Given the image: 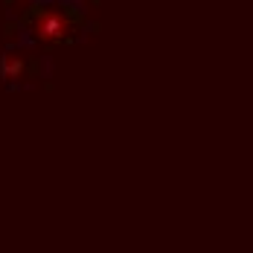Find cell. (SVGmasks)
Masks as SVG:
<instances>
[{"label":"cell","mask_w":253,"mask_h":253,"mask_svg":"<svg viewBox=\"0 0 253 253\" xmlns=\"http://www.w3.org/2000/svg\"><path fill=\"white\" fill-rule=\"evenodd\" d=\"M76 32L73 21L55 9V6H44L32 15V35L41 41V44H58V41H67L70 35Z\"/></svg>","instance_id":"6da1fadb"},{"label":"cell","mask_w":253,"mask_h":253,"mask_svg":"<svg viewBox=\"0 0 253 253\" xmlns=\"http://www.w3.org/2000/svg\"><path fill=\"white\" fill-rule=\"evenodd\" d=\"M24 70H26V58L21 52H6L3 61H0V76L6 82H18L24 79Z\"/></svg>","instance_id":"7a4b0ae2"}]
</instances>
